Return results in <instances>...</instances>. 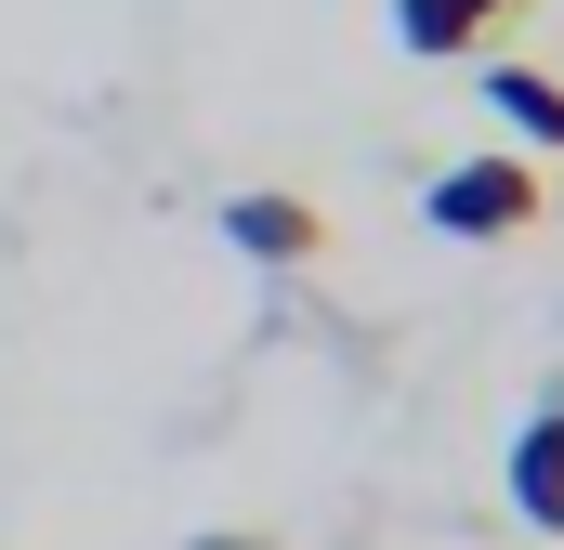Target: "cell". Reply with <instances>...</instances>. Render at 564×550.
<instances>
[{
  "label": "cell",
  "instance_id": "obj_1",
  "mask_svg": "<svg viewBox=\"0 0 564 550\" xmlns=\"http://www.w3.org/2000/svg\"><path fill=\"white\" fill-rule=\"evenodd\" d=\"M433 237H459V250H486V237H525L539 210H552V184H539V157H459V170H433Z\"/></svg>",
  "mask_w": 564,
  "mask_h": 550
},
{
  "label": "cell",
  "instance_id": "obj_2",
  "mask_svg": "<svg viewBox=\"0 0 564 550\" xmlns=\"http://www.w3.org/2000/svg\"><path fill=\"white\" fill-rule=\"evenodd\" d=\"M224 237H237L250 263H315V250H328V210L289 197V184H250V197H224Z\"/></svg>",
  "mask_w": 564,
  "mask_h": 550
},
{
  "label": "cell",
  "instance_id": "obj_3",
  "mask_svg": "<svg viewBox=\"0 0 564 550\" xmlns=\"http://www.w3.org/2000/svg\"><path fill=\"white\" fill-rule=\"evenodd\" d=\"M499 485H512V512L539 525V538H564V394L525 432H512V459H499Z\"/></svg>",
  "mask_w": 564,
  "mask_h": 550
},
{
  "label": "cell",
  "instance_id": "obj_4",
  "mask_svg": "<svg viewBox=\"0 0 564 550\" xmlns=\"http://www.w3.org/2000/svg\"><path fill=\"white\" fill-rule=\"evenodd\" d=\"M499 13H512V0H394V40H408L421 66H459V53L499 40Z\"/></svg>",
  "mask_w": 564,
  "mask_h": 550
},
{
  "label": "cell",
  "instance_id": "obj_5",
  "mask_svg": "<svg viewBox=\"0 0 564 550\" xmlns=\"http://www.w3.org/2000/svg\"><path fill=\"white\" fill-rule=\"evenodd\" d=\"M486 106H499L525 144H564V79L552 66H486Z\"/></svg>",
  "mask_w": 564,
  "mask_h": 550
},
{
  "label": "cell",
  "instance_id": "obj_6",
  "mask_svg": "<svg viewBox=\"0 0 564 550\" xmlns=\"http://www.w3.org/2000/svg\"><path fill=\"white\" fill-rule=\"evenodd\" d=\"M197 550H276V538H250V525H224V538H197Z\"/></svg>",
  "mask_w": 564,
  "mask_h": 550
}]
</instances>
